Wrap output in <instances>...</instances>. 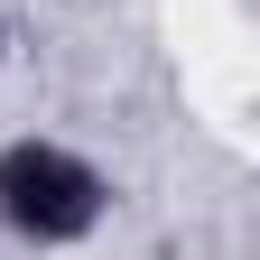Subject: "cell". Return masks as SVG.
Segmentation results:
<instances>
[{"instance_id":"7a4b0ae2","label":"cell","mask_w":260,"mask_h":260,"mask_svg":"<svg viewBox=\"0 0 260 260\" xmlns=\"http://www.w3.org/2000/svg\"><path fill=\"white\" fill-rule=\"evenodd\" d=\"M0 47H10V28H0Z\"/></svg>"},{"instance_id":"6da1fadb","label":"cell","mask_w":260,"mask_h":260,"mask_svg":"<svg viewBox=\"0 0 260 260\" xmlns=\"http://www.w3.org/2000/svg\"><path fill=\"white\" fill-rule=\"evenodd\" d=\"M121 186L93 149L56 140V130H19L0 140V233L19 251H84L112 223Z\"/></svg>"}]
</instances>
